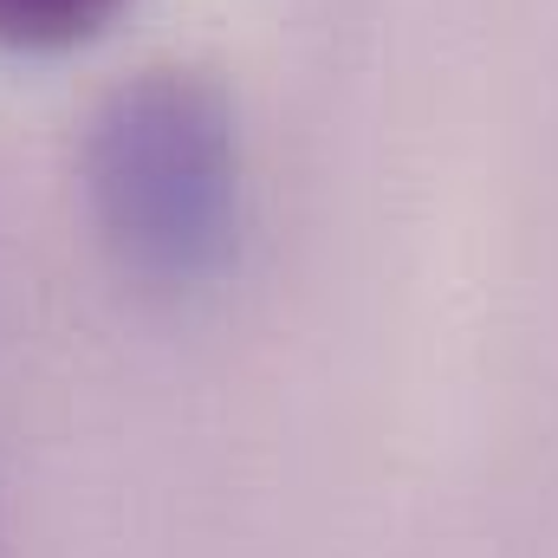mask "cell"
I'll return each instance as SVG.
<instances>
[{
  "instance_id": "obj_1",
  "label": "cell",
  "mask_w": 558,
  "mask_h": 558,
  "mask_svg": "<svg viewBox=\"0 0 558 558\" xmlns=\"http://www.w3.org/2000/svg\"><path fill=\"white\" fill-rule=\"evenodd\" d=\"M85 202L118 274L195 292L241 241V124L215 78L149 65L111 85L85 131Z\"/></svg>"
},
{
  "instance_id": "obj_2",
  "label": "cell",
  "mask_w": 558,
  "mask_h": 558,
  "mask_svg": "<svg viewBox=\"0 0 558 558\" xmlns=\"http://www.w3.org/2000/svg\"><path fill=\"white\" fill-rule=\"evenodd\" d=\"M124 0H0V39L7 46H72L98 33Z\"/></svg>"
}]
</instances>
